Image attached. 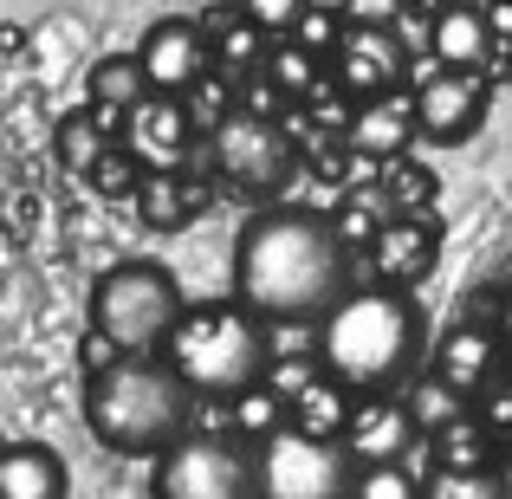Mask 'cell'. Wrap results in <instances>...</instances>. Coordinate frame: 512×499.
<instances>
[{"instance_id":"obj_3","label":"cell","mask_w":512,"mask_h":499,"mask_svg":"<svg viewBox=\"0 0 512 499\" xmlns=\"http://www.w3.org/2000/svg\"><path fill=\"white\" fill-rule=\"evenodd\" d=\"M195 389L163 357H117L111 370L85 376V428L111 454H163L188 435Z\"/></svg>"},{"instance_id":"obj_24","label":"cell","mask_w":512,"mask_h":499,"mask_svg":"<svg viewBox=\"0 0 512 499\" xmlns=\"http://www.w3.org/2000/svg\"><path fill=\"white\" fill-rule=\"evenodd\" d=\"M402 409H409V422L422 428L428 441H435L441 428H454V422H461V415H467V396H461V389H448V383H441L435 370H428L422 383L409 389V402H402Z\"/></svg>"},{"instance_id":"obj_10","label":"cell","mask_w":512,"mask_h":499,"mask_svg":"<svg viewBox=\"0 0 512 499\" xmlns=\"http://www.w3.org/2000/svg\"><path fill=\"white\" fill-rule=\"evenodd\" d=\"M331 72H338V91L357 104L370 98H389V91H402V78H409V52H402L396 26L383 20H350L338 52H331Z\"/></svg>"},{"instance_id":"obj_19","label":"cell","mask_w":512,"mask_h":499,"mask_svg":"<svg viewBox=\"0 0 512 499\" xmlns=\"http://www.w3.org/2000/svg\"><path fill=\"white\" fill-rule=\"evenodd\" d=\"M85 98H91V111H98L111 130H124V117L150 98V78H143L137 52H104V59L85 72Z\"/></svg>"},{"instance_id":"obj_35","label":"cell","mask_w":512,"mask_h":499,"mask_svg":"<svg viewBox=\"0 0 512 499\" xmlns=\"http://www.w3.org/2000/svg\"><path fill=\"white\" fill-rule=\"evenodd\" d=\"M234 111H253V117H279V111H286V98H279V85H273L266 72H253L247 85H240V104H234Z\"/></svg>"},{"instance_id":"obj_27","label":"cell","mask_w":512,"mask_h":499,"mask_svg":"<svg viewBox=\"0 0 512 499\" xmlns=\"http://www.w3.org/2000/svg\"><path fill=\"white\" fill-rule=\"evenodd\" d=\"M137 214L150 227H182L188 214H195V195H188L175 175H143V188H137Z\"/></svg>"},{"instance_id":"obj_25","label":"cell","mask_w":512,"mask_h":499,"mask_svg":"<svg viewBox=\"0 0 512 499\" xmlns=\"http://www.w3.org/2000/svg\"><path fill=\"white\" fill-rule=\"evenodd\" d=\"M318 65H325V59H312V52H305V46H292V39H279V46L273 52H266V65H260V72L266 78H273V85H279V98H312V91H318Z\"/></svg>"},{"instance_id":"obj_30","label":"cell","mask_w":512,"mask_h":499,"mask_svg":"<svg viewBox=\"0 0 512 499\" xmlns=\"http://www.w3.org/2000/svg\"><path fill=\"white\" fill-rule=\"evenodd\" d=\"M389 208H402V214H422L428 201H435V169H422V163H409V156H402V163H389Z\"/></svg>"},{"instance_id":"obj_34","label":"cell","mask_w":512,"mask_h":499,"mask_svg":"<svg viewBox=\"0 0 512 499\" xmlns=\"http://www.w3.org/2000/svg\"><path fill=\"white\" fill-rule=\"evenodd\" d=\"M91 182H98L104 195H137V188H143V175H137V156H130V150H111L98 169H91Z\"/></svg>"},{"instance_id":"obj_33","label":"cell","mask_w":512,"mask_h":499,"mask_svg":"<svg viewBox=\"0 0 512 499\" xmlns=\"http://www.w3.org/2000/svg\"><path fill=\"white\" fill-rule=\"evenodd\" d=\"M344 26H350V20H331V13L305 7V20L292 26V46H305L312 59H331V52H338V39H344Z\"/></svg>"},{"instance_id":"obj_41","label":"cell","mask_w":512,"mask_h":499,"mask_svg":"<svg viewBox=\"0 0 512 499\" xmlns=\"http://www.w3.org/2000/svg\"><path fill=\"white\" fill-rule=\"evenodd\" d=\"M448 7H487V0H448Z\"/></svg>"},{"instance_id":"obj_18","label":"cell","mask_w":512,"mask_h":499,"mask_svg":"<svg viewBox=\"0 0 512 499\" xmlns=\"http://www.w3.org/2000/svg\"><path fill=\"white\" fill-rule=\"evenodd\" d=\"M428 52H435L441 72H480L487 59H500V46H493L487 33V13L480 7H448L435 26H428Z\"/></svg>"},{"instance_id":"obj_36","label":"cell","mask_w":512,"mask_h":499,"mask_svg":"<svg viewBox=\"0 0 512 499\" xmlns=\"http://www.w3.org/2000/svg\"><path fill=\"white\" fill-rule=\"evenodd\" d=\"M480 422H487V435H512V383H493L480 396Z\"/></svg>"},{"instance_id":"obj_20","label":"cell","mask_w":512,"mask_h":499,"mask_svg":"<svg viewBox=\"0 0 512 499\" xmlns=\"http://www.w3.org/2000/svg\"><path fill=\"white\" fill-rule=\"evenodd\" d=\"M350 389L344 383H331V376H305L299 389H292V409H286V422L299 428V435H318V441H344V428H350Z\"/></svg>"},{"instance_id":"obj_9","label":"cell","mask_w":512,"mask_h":499,"mask_svg":"<svg viewBox=\"0 0 512 499\" xmlns=\"http://www.w3.org/2000/svg\"><path fill=\"white\" fill-rule=\"evenodd\" d=\"M137 65H143V78H150V98H182V91L208 85V65H214L208 26L188 20V13L150 20L143 39H137Z\"/></svg>"},{"instance_id":"obj_12","label":"cell","mask_w":512,"mask_h":499,"mask_svg":"<svg viewBox=\"0 0 512 499\" xmlns=\"http://www.w3.org/2000/svg\"><path fill=\"white\" fill-rule=\"evenodd\" d=\"M195 143V111L182 98H143L137 111L124 117V150L137 156L150 175H175Z\"/></svg>"},{"instance_id":"obj_11","label":"cell","mask_w":512,"mask_h":499,"mask_svg":"<svg viewBox=\"0 0 512 499\" xmlns=\"http://www.w3.org/2000/svg\"><path fill=\"white\" fill-rule=\"evenodd\" d=\"M487 124V78L480 72H428L415 91V130L428 143H467Z\"/></svg>"},{"instance_id":"obj_39","label":"cell","mask_w":512,"mask_h":499,"mask_svg":"<svg viewBox=\"0 0 512 499\" xmlns=\"http://www.w3.org/2000/svg\"><path fill=\"white\" fill-rule=\"evenodd\" d=\"M318 13H331V20H350V0H312Z\"/></svg>"},{"instance_id":"obj_42","label":"cell","mask_w":512,"mask_h":499,"mask_svg":"<svg viewBox=\"0 0 512 499\" xmlns=\"http://www.w3.org/2000/svg\"><path fill=\"white\" fill-rule=\"evenodd\" d=\"M0 454H7V441H0Z\"/></svg>"},{"instance_id":"obj_5","label":"cell","mask_w":512,"mask_h":499,"mask_svg":"<svg viewBox=\"0 0 512 499\" xmlns=\"http://www.w3.org/2000/svg\"><path fill=\"white\" fill-rule=\"evenodd\" d=\"M182 312H188L182 286L156 260H117L111 273L91 279V331L117 357H163Z\"/></svg>"},{"instance_id":"obj_21","label":"cell","mask_w":512,"mask_h":499,"mask_svg":"<svg viewBox=\"0 0 512 499\" xmlns=\"http://www.w3.org/2000/svg\"><path fill=\"white\" fill-rule=\"evenodd\" d=\"M111 137H117V130L85 104V111H65V117H59V130H52V150H59V163H65V169L91 175V169L104 163V156H111Z\"/></svg>"},{"instance_id":"obj_22","label":"cell","mask_w":512,"mask_h":499,"mask_svg":"<svg viewBox=\"0 0 512 499\" xmlns=\"http://www.w3.org/2000/svg\"><path fill=\"white\" fill-rule=\"evenodd\" d=\"M208 46H214V65H221V72H234V78H253L266 65V33L253 20H240V13H227V20H214L208 26Z\"/></svg>"},{"instance_id":"obj_28","label":"cell","mask_w":512,"mask_h":499,"mask_svg":"<svg viewBox=\"0 0 512 499\" xmlns=\"http://www.w3.org/2000/svg\"><path fill=\"white\" fill-rule=\"evenodd\" d=\"M234 422H240V435H253L266 448V441L279 435V428H292L286 422V402L273 396V383H260V389H247V396L234 402Z\"/></svg>"},{"instance_id":"obj_38","label":"cell","mask_w":512,"mask_h":499,"mask_svg":"<svg viewBox=\"0 0 512 499\" xmlns=\"http://www.w3.org/2000/svg\"><path fill=\"white\" fill-rule=\"evenodd\" d=\"M402 13H422V20H428V26H435V20H441V13H448V0H402Z\"/></svg>"},{"instance_id":"obj_32","label":"cell","mask_w":512,"mask_h":499,"mask_svg":"<svg viewBox=\"0 0 512 499\" xmlns=\"http://www.w3.org/2000/svg\"><path fill=\"white\" fill-rule=\"evenodd\" d=\"M350 499H422V480L409 467H357Z\"/></svg>"},{"instance_id":"obj_16","label":"cell","mask_w":512,"mask_h":499,"mask_svg":"<svg viewBox=\"0 0 512 499\" xmlns=\"http://www.w3.org/2000/svg\"><path fill=\"white\" fill-rule=\"evenodd\" d=\"M500 344L506 337L487 331V325H454L435 344V376L448 389H461V396H487L500 383Z\"/></svg>"},{"instance_id":"obj_29","label":"cell","mask_w":512,"mask_h":499,"mask_svg":"<svg viewBox=\"0 0 512 499\" xmlns=\"http://www.w3.org/2000/svg\"><path fill=\"white\" fill-rule=\"evenodd\" d=\"M422 499H512V493L500 487L493 467H480V474H448V467H435V474L422 480Z\"/></svg>"},{"instance_id":"obj_1","label":"cell","mask_w":512,"mask_h":499,"mask_svg":"<svg viewBox=\"0 0 512 499\" xmlns=\"http://www.w3.org/2000/svg\"><path fill=\"white\" fill-rule=\"evenodd\" d=\"M350 292V247L318 208H260L234 240V299L266 325H318Z\"/></svg>"},{"instance_id":"obj_15","label":"cell","mask_w":512,"mask_h":499,"mask_svg":"<svg viewBox=\"0 0 512 499\" xmlns=\"http://www.w3.org/2000/svg\"><path fill=\"white\" fill-rule=\"evenodd\" d=\"M422 441V428L409 422V409L389 396H370L350 409V428H344V448L357 467H402L409 461V448Z\"/></svg>"},{"instance_id":"obj_7","label":"cell","mask_w":512,"mask_h":499,"mask_svg":"<svg viewBox=\"0 0 512 499\" xmlns=\"http://www.w3.org/2000/svg\"><path fill=\"white\" fill-rule=\"evenodd\" d=\"M350 487H357V461L344 441L279 428L260 448V499H350Z\"/></svg>"},{"instance_id":"obj_6","label":"cell","mask_w":512,"mask_h":499,"mask_svg":"<svg viewBox=\"0 0 512 499\" xmlns=\"http://www.w3.org/2000/svg\"><path fill=\"white\" fill-rule=\"evenodd\" d=\"M156 499H260V454L227 435H182L150 474Z\"/></svg>"},{"instance_id":"obj_40","label":"cell","mask_w":512,"mask_h":499,"mask_svg":"<svg viewBox=\"0 0 512 499\" xmlns=\"http://www.w3.org/2000/svg\"><path fill=\"white\" fill-rule=\"evenodd\" d=\"M500 337L512 344V286H506V305H500Z\"/></svg>"},{"instance_id":"obj_13","label":"cell","mask_w":512,"mask_h":499,"mask_svg":"<svg viewBox=\"0 0 512 499\" xmlns=\"http://www.w3.org/2000/svg\"><path fill=\"white\" fill-rule=\"evenodd\" d=\"M435 260H441V227L428 221V214H396V221L370 240L376 286L409 292V286H422V279L435 273Z\"/></svg>"},{"instance_id":"obj_8","label":"cell","mask_w":512,"mask_h":499,"mask_svg":"<svg viewBox=\"0 0 512 499\" xmlns=\"http://www.w3.org/2000/svg\"><path fill=\"white\" fill-rule=\"evenodd\" d=\"M208 156H214V169L234 188H247V195H279V188L292 182V169H299V150H292V137L279 130V117H253V111L221 117L214 137H208Z\"/></svg>"},{"instance_id":"obj_14","label":"cell","mask_w":512,"mask_h":499,"mask_svg":"<svg viewBox=\"0 0 512 499\" xmlns=\"http://www.w3.org/2000/svg\"><path fill=\"white\" fill-rule=\"evenodd\" d=\"M415 137H422V130H415V98L409 91L350 104V117H344V150L370 156V163H402V150H409Z\"/></svg>"},{"instance_id":"obj_37","label":"cell","mask_w":512,"mask_h":499,"mask_svg":"<svg viewBox=\"0 0 512 499\" xmlns=\"http://www.w3.org/2000/svg\"><path fill=\"white\" fill-rule=\"evenodd\" d=\"M480 13H487V33H493V46H512V0H487V7H480Z\"/></svg>"},{"instance_id":"obj_23","label":"cell","mask_w":512,"mask_h":499,"mask_svg":"<svg viewBox=\"0 0 512 499\" xmlns=\"http://www.w3.org/2000/svg\"><path fill=\"white\" fill-rule=\"evenodd\" d=\"M428 448H435V467H448V474H480V467H487V454H493V435H487V422H480V415H461V422L441 428Z\"/></svg>"},{"instance_id":"obj_31","label":"cell","mask_w":512,"mask_h":499,"mask_svg":"<svg viewBox=\"0 0 512 499\" xmlns=\"http://www.w3.org/2000/svg\"><path fill=\"white\" fill-rule=\"evenodd\" d=\"M305 7H312V0H240V20H253L260 26L266 39H292V26L305 20Z\"/></svg>"},{"instance_id":"obj_4","label":"cell","mask_w":512,"mask_h":499,"mask_svg":"<svg viewBox=\"0 0 512 499\" xmlns=\"http://www.w3.org/2000/svg\"><path fill=\"white\" fill-rule=\"evenodd\" d=\"M163 363L182 376L195 396H247L273 376V344H266V318H253L240 299L221 305H188L175 325Z\"/></svg>"},{"instance_id":"obj_17","label":"cell","mask_w":512,"mask_h":499,"mask_svg":"<svg viewBox=\"0 0 512 499\" xmlns=\"http://www.w3.org/2000/svg\"><path fill=\"white\" fill-rule=\"evenodd\" d=\"M72 493V474H65L59 448L46 441H13L0 454V499H65Z\"/></svg>"},{"instance_id":"obj_26","label":"cell","mask_w":512,"mask_h":499,"mask_svg":"<svg viewBox=\"0 0 512 499\" xmlns=\"http://www.w3.org/2000/svg\"><path fill=\"white\" fill-rule=\"evenodd\" d=\"M331 221H338L344 247H370V240L383 234V227L396 221V214H389V195H383V188H376V195H370V188H357V195H350L344 208L331 214Z\"/></svg>"},{"instance_id":"obj_2","label":"cell","mask_w":512,"mask_h":499,"mask_svg":"<svg viewBox=\"0 0 512 499\" xmlns=\"http://www.w3.org/2000/svg\"><path fill=\"white\" fill-rule=\"evenodd\" d=\"M428 344V318L409 292L396 286H350L325 318H318V363L331 383L357 396H389L409 383Z\"/></svg>"}]
</instances>
